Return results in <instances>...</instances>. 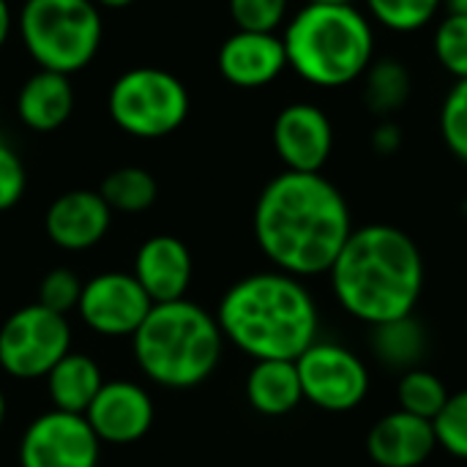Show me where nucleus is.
<instances>
[{
    "instance_id": "obj_1",
    "label": "nucleus",
    "mask_w": 467,
    "mask_h": 467,
    "mask_svg": "<svg viewBox=\"0 0 467 467\" xmlns=\"http://www.w3.org/2000/svg\"><path fill=\"white\" fill-rule=\"evenodd\" d=\"M260 252L276 271L298 279L328 274L353 233L345 194L323 172H279L252 216Z\"/></svg>"
},
{
    "instance_id": "obj_2",
    "label": "nucleus",
    "mask_w": 467,
    "mask_h": 467,
    "mask_svg": "<svg viewBox=\"0 0 467 467\" xmlns=\"http://www.w3.org/2000/svg\"><path fill=\"white\" fill-rule=\"evenodd\" d=\"M328 276L339 306L350 317L380 326L413 315L427 271L419 244L405 230L364 224L353 227Z\"/></svg>"
},
{
    "instance_id": "obj_3",
    "label": "nucleus",
    "mask_w": 467,
    "mask_h": 467,
    "mask_svg": "<svg viewBox=\"0 0 467 467\" xmlns=\"http://www.w3.org/2000/svg\"><path fill=\"white\" fill-rule=\"evenodd\" d=\"M216 323L224 342L254 361H296L317 342L320 312L304 279L274 268L238 279L222 296Z\"/></svg>"
},
{
    "instance_id": "obj_4",
    "label": "nucleus",
    "mask_w": 467,
    "mask_h": 467,
    "mask_svg": "<svg viewBox=\"0 0 467 467\" xmlns=\"http://www.w3.org/2000/svg\"><path fill=\"white\" fill-rule=\"evenodd\" d=\"M287 68L315 88H345L375 60V25L358 3H304L282 33Z\"/></svg>"
},
{
    "instance_id": "obj_5",
    "label": "nucleus",
    "mask_w": 467,
    "mask_h": 467,
    "mask_svg": "<svg viewBox=\"0 0 467 467\" xmlns=\"http://www.w3.org/2000/svg\"><path fill=\"white\" fill-rule=\"evenodd\" d=\"M131 348L140 372L150 383L170 391H189L216 372L224 353V334L216 315L181 298L153 304L134 331Z\"/></svg>"
},
{
    "instance_id": "obj_6",
    "label": "nucleus",
    "mask_w": 467,
    "mask_h": 467,
    "mask_svg": "<svg viewBox=\"0 0 467 467\" xmlns=\"http://www.w3.org/2000/svg\"><path fill=\"white\" fill-rule=\"evenodd\" d=\"M19 36L38 68L71 77L96 57L104 25L93 0H25Z\"/></svg>"
},
{
    "instance_id": "obj_7",
    "label": "nucleus",
    "mask_w": 467,
    "mask_h": 467,
    "mask_svg": "<svg viewBox=\"0 0 467 467\" xmlns=\"http://www.w3.org/2000/svg\"><path fill=\"white\" fill-rule=\"evenodd\" d=\"M112 123L137 140H161L189 115V90L167 68L137 66L123 71L107 96Z\"/></svg>"
},
{
    "instance_id": "obj_8",
    "label": "nucleus",
    "mask_w": 467,
    "mask_h": 467,
    "mask_svg": "<svg viewBox=\"0 0 467 467\" xmlns=\"http://www.w3.org/2000/svg\"><path fill=\"white\" fill-rule=\"evenodd\" d=\"M71 350V326L41 304L11 312L0 326V369L16 380H41Z\"/></svg>"
},
{
    "instance_id": "obj_9",
    "label": "nucleus",
    "mask_w": 467,
    "mask_h": 467,
    "mask_svg": "<svg viewBox=\"0 0 467 467\" xmlns=\"http://www.w3.org/2000/svg\"><path fill=\"white\" fill-rule=\"evenodd\" d=\"M296 369L301 378L304 402L326 413L356 410L369 394V369L348 348L337 342H315L298 358Z\"/></svg>"
},
{
    "instance_id": "obj_10",
    "label": "nucleus",
    "mask_w": 467,
    "mask_h": 467,
    "mask_svg": "<svg viewBox=\"0 0 467 467\" xmlns=\"http://www.w3.org/2000/svg\"><path fill=\"white\" fill-rule=\"evenodd\" d=\"M101 441L85 416L47 410L19 438V467H99Z\"/></svg>"
},
{
    "instance_id": "obj_11",
    "label": "nucleus",
    "mask_w": 467,
    "mask_h": 467,
    "mask_svg": "<svg viewBox=\"0 0 467 467\" xmlns=\"http://www.w3.org/2000/svg\"><path fill=\"white\" fill-rule=\"evenodd\" d=\"M150 306V298L131 274L104 271L82 285L77 315L99 337H134Z\"/></svg>"
},
{
    "instance_id": "obj_12",
    "label": "nucleus",
    "mask_w": 467,
    "mask_h": 467,
    "mask_svg": "<svg viewBox=\"0 0 467 467\" xmlns=\"http://www.w3.org/2000/svg\"><path fill=\"white\" fill-rule=\"evenodd\" d=\"M271 142L285 170L323 172L334 150V123L323 107L312 101H293L274 118Z\"/></svg>"
},
{
    "instance_id": "obj_13",
    "label": "nucleus",
    "mask_w": 467,
    "mask_h": 467,
    "mask_svg": "<svg viewBox=\"0 0 467 467\" xmlns=\"http://www.w3.org/2000/svg\"><path fill=\"white\" fill-rule=\"evenodd\" d=\"M153 400L131 380H104L101 391L90 402L85 421L101 443L131 446L142 441L153 427Z\"/></svg>"
},
{
    "instance_id": "obj_14",
    "label": "nucleus",
    "mask_w": 467,
    "mask_h": 467,
    "mask_svg": "<svg viewBox=\"0 0 467 467\" xmlns=\"http://www.w3.org/2000/svg\"><path fill=\"white\" fill-rule=\"evenodd\" d=\"M219 74L244 90H257L271 85L287 68V55L279 33L235 30L230 33L216 55Z\"/></svg>"
},
{
    "instance_id": "obj_15",
    "label": "nucleus",
    "mask_w": 467,
    "mask_h": 467,
    "mask_svg": "<svg viewBox=\"0 0 467 467\" xmlns=\"http://www.w3.org/2000/svg\"><path fill=\"white\" fill-rule=\"evenodd\" d=\"M112 224V211L99 192L71 189L52 200L44 216L47 238L66 252H88L104 241Z\"/></svg>"
},
{
    "instance_id": "obj_16",
    "label": "nucleus",
    "mask_w": 467,
    "mask_h": 467,
    "mask_svg": "<svg viewBox=\"0 0 467 467\" xmlns=\"http://www.w3.org/2000/svg\"><path fill=\"white\" fill-rule=\"evenodd\" d=\"M192 274H194L192 252L175 235L148 238L137 249L134 271H131V276L140 282L150 304H170L186 298Z\"/></svg>"
},
{
    "instance_id": "obj_17",
    "label": "nucleus",
    "mask_w": 467,
    "mask_h": 467,
    "mask_svg": "<svg viewBox=\"0 0 467 467\" xmlns=\"http://www.w3.org/2000/svg\"><path fill=\"white\" fill-rule=\"evenodd\" d=\"M438 449L435 427L427 419L394 410L378 419L367 435L369 460L378 467H421Z\"/></svg>"
},
{
    "instance_id": "obj_18",
    "label": "nucleus",
    "mask_w": 467,
    "mask_h": 467,
    "mask_svg": "<svg viewBox=\"0 0 467 467\" xmlns=\"http://www.w3.org/2000/svg\"><path fill=\"white\" fill-rule=\"evenodd\" d=\"M74 112V88L66 74L38 68L16 93L19 120L38 134L57 131Z\"/></svg>"
},
{
    "instance_id": "obj_19",
    "label": "nucleus",
    "mask_w": 467,
    "mask_h": 467,
    "mask_svg": "<svg viewBox=\"0 0 467 467\" xmlns=\"http://www.w3.org/2000/svg\"><path fill=\"white\" fill-rule=\"evenodd\" d=\"M44 383H47V394L55 410L85 416L90 402L104 386V375H101V367L88 353L68 350L47 372Z\"/></svg>"
},
{
    "instance_id": "obj_20",
    "label": "nucleus",
    "mask_w": 467,
    "mask_h": 467,
    "mask_svg": "<svg viewBox=\"0 0 467 467\" xmlns=\"http://www.w3.org/2000/svg\"><path fill=\"white\" fill-rule=\"evenodd\" d=\"M246 402L268 419L293 413L304 402L296 361H254L246 375Z\"/></svg>"
},
{
    "instance_id": "obj_21",
    "label": "nucleus",
    "mask_w": 467,
    "mask_h": 467,
    "mask_svg": "<svg viewBox=\"0 0 467 467\" xmlns=\"http://www.w3.org/2000/svg\"><path fill=\"white\" fill-rule=\"evenodd\" d=\"M361 85H364V104L378 120L394 118L410 101V93H413L410 68L400 57H391V55L375 57L369 68L364 71Z\"/></svg>"
},
{
    "instance_id": "obj_22",
    "label": "nucleus",
    "mask_w": 467,
    "mask_h": 467,
    "mask_svg": "<svg viewBox=\"0 0 467 467\" xmlns=\"http://www.w3.org/2000/svg\"><path fill=\"white\" fill-rule=\"evenodd\" d=\"M369 345L380 364L397 372H408V369H416L427 353V331L413 315H408V317L372 326Z\"/></svg>"
},
{
    "instance_id": "obj_23",
    "label": "nucleus",
    "mask_w": 467,
    "mask_h": 467,
    "mask_svg": "<svg viewBox=\"0 0 467 467\" xmlns=\"http://www.w3.org/2000/svg\"><path fill=\"white\" fill-rule=\"evenodd\" d=\"M99 194L112 213H145L148 208H153L159 197V183L145 167L129 164L112 170L101 181Z\"/></svg>"
},
{
    "instance_id": "obj_24",
    "label": "nucleus",
    "mask_w": 467,
    "mask_h": 467,
    "mask_svg": "<svg viewBox=\"0 0 467 467\" xmlns=\"http://www.w3.org/2000/svg\"><path fill=\"white\" fill-rule=\"evenodd\" d=\"M443 0H364V14L391 33H419L441 14Z\"/></svg>"
},
{
    "instance_id": "obj_25",
    "label": "nucleus",
    "mask_w": 467,
    "mask_h": 467,
    "mask_svg": "<svg viewBox=\"0 0 467 467\" xmlns=\"http://www.w3.org/2000/svg\"><path fill=\"white\" fill-rule=\"evenodd\" d=\"M397 402H400V410L435 421L443 405L449 402V389L435 372L416 367V369L402 372L397 383Z\"/></svg>"
},
{
    "instance_id": "obj_26",
    "label": "nucleus",
    "mask_w": 467,
    "mask_h": 467,
    "mask_svg": "<svg viewBox=\"0 0 467 467\" xmlns=\"http://www.w3.org/2000/svg\"><path fill=\"white\" fill-rule=\"evenodd\" d=\"M435 60L446 74L457 79H467V16L446 11L443 19L435 25L432 36Z\"/></svg>"
},
{
    "instance_id": "obj_27",
    "label": "nucleus",
    "mask_w": 467,
    "mask_h": 467,
    "mask_svg": "<svg viewBox=\"0 0 467 467\" xmlns=\"http://www.w3.org/2000/svg\"><path fill=\"white\" fill-rule=\"evenodd\" d=\"M438 129H441L446 148L462 164H467V79H457L449 88V93L441 104Z\"/></svg>"
},
{
    "instance_id": "obj_28",
    "label": "nucleus",
    "mask_w": 467,
    "mask_h": 467,
    "mask_svg": "<svg viewBox=\"0 0 467 467\" xmlns=\"http://www.w3.org/2000/svg\"><path fill=\"white\" fill-rule=\"evenodd\" d=\"M235 30L276 33L287 22L290 0H227Z\"/></svg>"
},
{
    "instance_id": "obj_29",
    "label": "nucleus",
    "mask_w": 467,
    "mask_h": 467,
    "mask_svg": "<svg viewBox=\"0 0 467 467\" xmlns=\"http://www.w3.org/2000/svg\"><path fill=\"white\" fill-rule=\"evenodd\" d=\"M438 449L457 460H467V389L449 394V402L432 421Z\"/></svg>"
},
{
    "instance_id": "obj_30",
    "label": "nucleus",
    "mask_w": 467,
    "mask_h": 467,
    "mask_svg": "<svg viewBox=\"0 0 467 467\" xmlns=\"http://www.w3.org/2000/svg\"><path fill=\"white\" fill-rule=\"evenodd\" d=\"M82 285L85 282L71 268H52L38 282L36 304H41V306H47V309H52L57 315L77 312V304H79V296H82Z\"/></svg>"
},
{
    "instance_id": "obj_31",
    "label": "nucleus",
    "mask_w": 467,
    "mask_h": 467,
    "mask_svg": "<svg viewBox=\"0 0 467 467\" xmlns=\"http://www.w3.org/2000/svg\"><path fill=\"white\" fill-rule=\"evenodd\" d=\"M25 186H27V175L19 153L0 140V213L11 211L22 200Z\"/></svg>"
},
{
    "instance_id": "obj_32",
    "label": "nucleus",
    "mask_w": 467,
    "mask_h": 467,
    "mask_svg": "<svg viewBox=\"0 0 467 467\" xmlns=\"http://www.w3.org/2000/svg\"><path fill=\"white\" fill-rule=\"evenodd\" d=\"M372 150L380 153V156H391L402 148V129L394 118H380L372 129Z\"/></svg>"
},
{
    "instance_id": "obj_33",
    "label": "nucleus",
    "mask_w": 467,
    "mask_h": 467,
    "mask_svg": "<svg viewBox=\"0 0 467 467\" xmlns=\"http://www.w3.org/2000/svg\"><path fill=\"white\" fill-rule=\"evenodd\" d=\"M11 27H14V14L8 8V0H0V49L5 47V41L11 36Z\"/></svg>"
},
{
    "instance_id": "obj_34",
    "label": "nucleus",
    "mask_w": 467,
    "mask_h": 467,
    "mask_svg": "<svg viewBox=\"0 0 467 467\" xmlns=\"http://www.w3.org/2000/svg\"><path fill=\"white\" fill-rule=\"evenodd\" d=\"M443 5L451 14H465L467 16V0H443Z\"/></svg>"
},
{
    "instance_id": "obj_35",
    "label": "nucleus",
    "mask_w": 467,
    "mask_h": 467,
    "mask_svg": "<svg viewBox=\"0 0 467 467\" xmlns=\"http://www.w3.org/2000/svg\"><path fill=\"white\" fill-rule=\"evenodd\" d=\"M96 5H101V8H126V5H131L134 0H93Z\"/></svg>"
},
{
    "instance_id": "obj_36",
    "label": "nucleus",
    "mask_w": 467,
    "mask_h": 467,
    "mask_svg": "<svg viewBox=\"0 0 467 467\" xmlns=\"http://www.w3.org/2000/svg\"><path fill=\"white\" fill-rule=\"evenodd\" d=\"M5 416H8V402H5V394H3V389H0V430H3V424H5Z\"/></svg>"
},
{
    "instance_id": "obj_37",
    "label": "nucleus",
    "mask_w": 467,
    "mask_h": 467,
    "mask_svg": "<svg viewBox=\"0 0 467 467\" xmlns=\"http://www.w3.org/2000/svg\"><path fill=\"white\" fill-rule=\"evenodd\" d=\"M304 3H358V0H304Z\"/></svg>"
}]
</instances>
